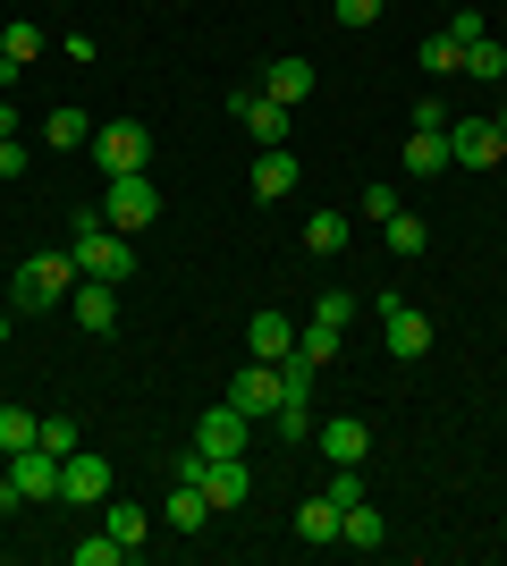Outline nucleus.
I'll list each match as a JSON object with an SVG mask.
<instances>
[{
    "mask_svg": "<svg viewBox=\"0 0 507 566\" xmlns=\"http://www.w3.org/2000/svg\"><path fill=\"white\" fill-rule=\"evenodd\" d=\"M145 533H152V516H145V507H136V499H110V542H119L127 558L145 549Z\"/></svg>",
    "mask_w": 507,
    "mask_h": 566,
    "instance_id": "nucleus-21",
    "label": "nucleus"
},
{
    "mask_svg": "<svg viewBox=\"0 0 507 566\" xmlns=\"http://www.w3.org/2000/svg\"><path fill=\"white\" fill-rule=\"evenodd\" d=\"M34 60H43V25L9 18V25H0V76H25Z\"/></svg>",
    "mask_w": 507,
    "mask_h": 566,
    "instance_id": "nucleus-16",
    "label": "nucleus"
},
{
    "mask_svg": "<svg viewBox=\"0 0 507 566\" xmlns=\"http://www.w3.org/2000/svg\"><path fill=\"white\" fill-rule=\"evenodd\" d=\"M43 136H51V144H94V118H85V111H51Z\"/></svg>",
    "mask_w": 507,
    "mask_h": 566,
    "instance_id": "nucleus-30",
    "label": "nucleus"
},
{
    "mask_svg": "<svg viewBox=\"0 0 507 566\" xmlns=\"http://www.w3.org/2000/svg\"><path fill=\"white\" fill-rule=\"evenodd\" d=\"M34 423H43V415H25V406H0V457L34 449Z\"/></svg>",
    "mask_w": 507,
    "mask_h": 566,
    "instance_id": "nucleus-27",
    "label": "nucleus"
},
{
    "mask_svg": "<svg viewBox=\"0 0 507 566\" xmlns=\"http://www.w3.org/2000/svg\"><path fill=\"white\" fill-rule=\"evenodd\" d=\"M229 406H237L245 423H254V415H279V364H263V355H245V373L229 380Z\"/></svg>",
    "mask_w": 507,
    "mask_h": 566,
    "instance_id": "nucleus-7",
    "label": "nucleus"
},
{
    "mask_svg": "<svg viewBox=\"0 0 507 566\" xmlns=\"http://www.w3.org/2000/svg\"><path fill=\"white\" fill-rule=\"evenodd\" d=\"M0 178H25V144L18 136H0Z\"/></svg>",
    "mask_w": 507,
    "mask_h": 566,
    "instance_id": "nucleus-36",
    "label": "nucleus"
},
{
    "mask_svg": "<svg viewBox=\"0 0 507 566\" xmlns=\"http://www.w3.org/2000/svg\"><path fill=\"white\" fill-rule=\"evenodd\" d=\"M271 423H279V440H314V406H279Z\"/></svg>",
    "mask_w": 507,
    "mask_h": 566,
    "instance_id": "nucleus-33",
    "label": "nucleus"
},
{
    "mask_svg": "<svg viewBox=\"0 0 507 566\" xmlns=\"http://www.w3.org/2000/svg\"><path fill=\"white\" fill-rule=\"evenodd\" d=\"M381 331H389V355H398V364L432 355V322H423L414 305H398V296H381Z\"/></svg>",
    "mask_w": 507,
    "mask_h": 566,
    "instance_id": "nucleus-8",
    "label": "nucleus"
},
{
    "mask_svg": "<svg viewBox=\"0 0 507 566\" xmlns=\"http://www.w3.org/2000/svg\"><path fill=\"white\" fill-rule=\"evenodd\" d=\"M296 195V153L288 144H263L254 153V203H288Z\"/></svg>",
    "mask_w": 507,
    "mask_h": 566,
    "instance_id": "nucleus-15",
    "label": "nucleus"
},
{
    "mask_svg": "<svg viewBox=\"0 0 507 566\" xmlns=\"http://www.w3.org/2000/svg\"><path fill=\"white\" fill-rule=\"evenodd\" d=\"M119 558H127V549L110 542V533H102V542H76V566H119Z\"/></svg>",
    "mask_w": 507,
    "mask_h": 566,
    "instance_id": "nucleus-34",
    "label": "nucleus"
},
{
    "mask_svg": "<svg viewBox=\"0 0 507 566\" xmlns=\"http://www.w3.org/2000/svg\"><path fill=\"white\" fill-rule=\"evenodd\" d=\"M347 313H356V296H347V287H321V305H314L321 331H347Z\"/></svg>",
    "mask_w": 507,
    "mask_h": 566,
    "instance_id": "nucleus-31",
    "label": "nucleus"
},
{
    "mask_svg": "<svg viewBox=\"0 0 507 566\" xmlns=\"http://www.w3.org/2000/svg\"><path fill=\"white\" fill-rule=\"evenodd\" d=\"M448 161H457V169H499V161H507L499 118H457V136H448Z\"/></svg>",
    "mask_w": 507,
    "mask_h": 566,
    "instance_id": "nucleus-6",
    "label": "nucleus"
},
{
    "mask_svg": "<svg viewBox=\"0 0 507 566\" xmlns=\"http://www.w3.org/2000/svg\"><path fill=\"white\" fill-rule=\"evenodd\" d=\"M338 542H347V549H381V516H372V499H356V507L338 516Z\"/></svg>",
    "mask_w": 507,
    "mask_h": 566,
    "instance_id": "nucleus-25",
    "label": "nucleus"
},
{
    "mask_svg": "<svg viewBox=\"0 0 507 566\" xmlns=\"http://www.w3.org/2000/svg\"><path fill=\"white\" fill-rule=\"evenodd\" d=\"M330 9H338V25H372L381 18V0H330Z\"/></svg>",
    "mask_w": 507,
    "mask_h": 566,
    "instance_id": "nucleus-35",
    "label": "nucleus"
},
{
    "mask_svg": "<svg viewBox=\"0 0 507 566\" xmlns=\"http://www.w3.org/2000/svg\"><path fill=\"white\" fill-rule=\"evenodd\" d=\"M245 415L237 406H212V415H203V423H194V457H245Z\"/></svg>",
    "mask_w": 507,
    "mask_h": 566,
    "instance_id": "nucleus-12",
    "label": "nucleus"
},
{
    "mask_svg": "<svg viewBox=\"0 0 507 566\" xmlns=\"http://www.w3.org/2000/svg\"><path fill=\"white\" fill-rule=\"evenodd\" d=\"M499 136H507V102H499Z\"/></svg>",
    "mask_w": 507,
    "mask_h": 566,
    "instance_id": "nucleus-38",
    "label": "nucleus"
},
{
    "mask_svg": "<svg viewBox=\"0 0 507 566\" xmlns=\"http://www.w3.org/2000/svg\"><path fill=\"white\" fill-rule=\"evenodd\" d=\"M465 76H483V85H499V76H507V51L490 43V34H483V43H465Z\"/></svg>",
    "mask_w": 507,
    "mask_h": 566,
    "instance_id": "nucleus-29",
    "label": "nucleus"
},
{
    "mask_svg": "<svg viewBox=\"0 0 507 566\" xmlns=\"http://www.w3.org/2000/svg\"><path fill=\"white\" fill-rule=\"evenodd\" d=\"M0 473H9V482H18V491L34 499V507H43V499H60V457H51L43 440H34V449H18V457H9Z\"/></svg>",
    "mask_w": 507,
    "mask_h": 566,
    "instance_id": "nucleus-10",
    "label": "nucleus"
},
{
    "mask_svg": "<svg viewBox=\"0 0 507 566\" xmlns=\"http://www.w3.org/2000/svg\"><path fill=\"white\" fill-rule=\"evenodd\" d=\"M296 533H305V542H338V499L330 491L305 499V507H296Z\"/></svg>",
    "mask_w": 507,
    "mask_h": 566,
    "instance_id": "nucleus-26",
    "label": "nucleus"
},
{
    "mask_svg": "<svg viewBox=\"0 0 507 566\" xmlns=\"http://www.w3.org/2000/svg\"><path fill=\"white\" fill-rule=\"evenodd\" d=\"M406 169L414 178H440V169H448V127H414L406 136Z\"/></svg>",
    "mask_w": 507,
    "mask_h": 566,
    "instance_id": "nucleus-18",
    "label": "nucleus"
},
{
    "mask_svg": "<svg viewBox=\"0 0 507 566\" xmlns=\"http://www.w3.org/2000/svg\"><path fill=\"white\" fill-rule=\"evenodd\" d=\"M381 237H389V254H398V262H414V254H423V245H432V229H423V220H414L406 203H398V212L381 220Z\"/></svg>",
    "mask_w": 507,
    "mask_h": 566,
    "instance_id": "nucleus-19",
    "label": "nucleus"
},
{
    "mask_svg": "<svg viewBox=\"0 0 507 566\" xmlns=\"http://www.w3.org/2000/svg\"><path fill=\"white\" fill-rule=\"evenodd\" d=\"M145 127L136 118H110V127H94V161H102V178H127V169H145Z\"/></svg>",
    "mask_w": 507,
    "mask_h": 566,
    "instance_id": "nucleus-4",
    "label": "nucleus"
},
{
    "mask_svg": "<svg viewBox=\"0 0 507 566\" xmlns=\"http://www.w3.org/2000/svg\"><path fill=\"white\" fill-rule=\"evenodd\" d=\"M60 499H76V507H102V499H110V465H102L94 449L60 457Z\"/></svg>",
    "mask_w": 507,
    "mask_h": 566,
    "instance_id": "nucleus-9",
    "label": "nucleus"
},
{
    "mask_svg": "<svg viewBox=\"0 0 507 566\" xmlns=\"http://www.w3.org/2000/svg\"><path fill=\"white\" fill-rule=\"evenodd\" d=\"M68 313H76V331H110L119 322V280H76Z\"/></svg>",
    "mask_w": 507,
    "mask_h": 566,
    "instance_id": "nucleus-14",
    "label": "nucleus"
},
{
    "mask_svg": "<svg viewBox=\"0 0 507 566\" xmlns=\"http://www.w3.org/2000/svg\"><path fill=\"white\" fill-rule=\"evenodd\" d=\"M102 220H110V229H152V220H161V187H152L145 169H127V178H110V203H102Z\"/></svg>",
    "mask_w": 507,
    "mask_h": 566,
    "instance_id": "nucleus-3",
    "label": "nucleus"
},
{
    "mask_svg": "<svg viewBox=\"0 0 507 566\" xmlns=\"http://www.w3.org/2000/svg\"><path fill=\"white\" fill-rule=\"evenodd\" d=\"M194 482H203V499H212V516H229V507L254 499V465H245V457H203Z\"/></svg>",
    "mask_w": 507,
    "mask_h": 566,
    "instance_id": "nucleus-5",
    "label": "nucleus"
},
{
    "mask_svg": "<svg viewBox=\"0 0 507 566\" xmlns=\"http://www.w3.org/2000/svg\"><path fill=\"white\" fill-rule=\"evenodd\" d=\"M68 254H76V271H85V280H127V271H136V254H127V229H110L102 212H76Z\"/></svg>",
    "mask_w": 507,
    "mask_h": 566,
    "instance_id": "nucleus-1",
    "label": "nucleus"
},
{
    "mask_svg": "<svg viewBox=\"0 0 507 566\" xmlns=\"http://www.w3.org/2000/svg\"><path fill=\"white\" fill-rule=\"evenodd\" d=\"M169 524H178V533H194V524L212 516V499H203V482H187V473H178V491H169V507H161Z\"/></svg>",
    "mask_w": 507,
    "mask_h": 566,
    "instance_id": "nucleus-20",
    "label": "nucleus"
},
{
    "mask_svg": "<svg viewBox=\"0 0 507 566\" xmlns=\"http://www.w3.org/2000/svg\"><path fill=\"white\" fill-rule=\"evenodd\" d=\"M423 76H465V43L440 25V34H423Z\"/></svg>",
    "mask_w": 507,
    "mask_h": 566,
    "instance_id": "nucleus-23",
    "label": "nucleus"
},
{
    "mask_svg": "<svg viewBox=\"0 0 507 566\" xmlns=\"http://www.w3.org/2000/svg\"><path fill=\"white\" fill-rule=\"evenodd\" d=\"M76 280H85V271H76V254H34V262H18V280H9V313H51V305H68Z\"/></svg>",
    "mask_w": 507,
    "mask_h": 566,
    "instance_id": "nucleus-2",
    "label": "nucleus"
},
{
    "mask_svg": "<svg viewBox=\"0 0 507 566\" xmlns=\"http://www.w3.org/2000/svg\"><path fill=\"white\" fill-rule=\"evenodd\" d=\"M305 254H321V262L347 254V212H314L305 220Z\"/></svg>",
    "mask_w": 507,
    "mask_h": 566,
    "instance_id": "nucleus-24",
    "label": "nucleus"
},
{
    "mask_svg": "<svg viewBox=\"0 0 507 566\" xmlns=\"http://www.w3.org/2000/svg\"><path fill=\"white\" fill-rule=\"evenodd\" d=\"M229 111L245 118V136H254V144H288V102H271L263 85H245V94L229 102Z\"/></svg>",
    "mask_w": 507,
    "mask_h": 566,
    "instance_id": "nucleus-11",
    "label": "nucleus"
},
{
    "mask_svg": "<svg viewBox=\"0 0 507 566\" xmlns=\"http://www.w3.org/2000/svg\"><path fill=\"white\" fill-rule=\"evenodd\" d=\"M263 94L296 111V102L314 94V60H271V69H263Z\"/></svg>",
    "mask_w": 507,
    "mask_h": 566,
    "instance_id": "nucleus-17",
    "label": "nucleus"
},
{
    "mask_svg": "<svg viewBox=\"0 0 507 566\" xmlns=\"http://www.w3.org/2000/svg\"><path fill=\"white\" fill-rule=\"evenodd\" d=\"M296 355H305V364H314V373H321V364H330V355H338V331H321V322H314V331L296 338Z\"/></svg>",
    "mask_w": 507,
    "mask_h": 566,
    "instance_id": "nucleus-32",
    "label": "nucleus"
},
{
    "mask_svg": "<svg viewBox=\"0 0 507 566\" xmlns=\"http://www.w3.org/2000/svg\"><path fill=\"white\" fill-rule=\"evenodd\" d=\"M314 440H321V457H330V465H363V457H372V423H363V415H330Z\"/></svg>",
    "mask_w": 507,
    "mask_h": 566,
    "instance_id": "nucleus-13",
    "label": "nucleus"
},
{
    "mask_svg": "<svg viewBox=\"0 0 507 566\" xmlns=\"http://www.w3.org/2000/svg\"><path fill=\"white\" fill-rule=\"evenodd\" d=\"M245 338H254V355H263V364H279V355L296 347V331H288V313H254V331H245Z\"/></svg>",
    "mask_w": 507,
    "mask_h": 566,
    "instance_id": "nucleus-22",
    "label": "nucleus"
},
{
    "mask_svg": "<svg viewBox=\"0 0 507 566\" xmlns=\"http://www.w3.org/2000/svg\"><path fill=\"white\" fill-rule=\"evenodd\" d=\"M34 440H43L51 457H76V449H85V431H76L68 415H43V423H34Z\"/></svg>",
    "mask_w": 507,
    "mask_h": 566,
    "instance_id": "nucleus-28",
    "label": "nucleus"
},
{
    "mask_svg": "<svg viewBox=\"0 0 507 566\" xmlns=\"http://www.w3.org/2000/svg\"><path fill=\"white\" fill-rule=\"evenodd\" d=\"M0 136H18V102H0Z\"/></svg>",
    "mask_w": 507,
    "mask_h": 566,
    "instance_id": "nucleus-37",
    "label": "nucleus"
}]
</instances>
